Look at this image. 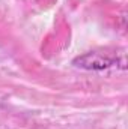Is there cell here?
Returning <instances> with one entry per match:
<instances>
[{"label":"cell","instance_id":"6da1fadb","mask_svg":"<svg viewBox=\"0 0 128 129\" xmlns=\"http://www.w3.org/2000/svg\"><path fill=\"white\" fill-rule=\"evenodd\" d=\"M116 63L115 59H110L107 56H102L99 53H86L80 57H77L74 60V64L77 68L81 69H88V71H101V69H107L110 66Z\"/></svg>","mask_w":128,"mask_h":129}]
</instances>
